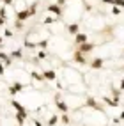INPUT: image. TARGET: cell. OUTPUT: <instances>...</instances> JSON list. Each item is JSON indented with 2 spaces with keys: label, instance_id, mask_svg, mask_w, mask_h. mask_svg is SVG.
<instances>
[{
  "label": "cell",
  "instance_id": "6da1fadb",
  "mask_svg": "<svg viewBox=\"0 0 124 126\" xmlns=\"http://www.w3.org/2000/svg\"><path fill=\"white\" fill-rule=\"evenodd\" d=\"M83 105L87 108H92V110H97V112H105V105L103 103H99V99H96L94 96H87L85 98V101Z\"/></svg>",
  "mask_w": 124,
  "mask_h": 126
},
{
  "label": "cell",
  "instance_id": "7a4b0ae2",
  "mask_svg": "<svg viewBox=\"0 0 124 126\" xmlns=\"http://www.w3.org/2000/svg\"><path fill=\"white\" fill-rule=\"evenodd\" d=\"M53 103H55V107L59 108V110L62 112V114H68L69 112V107H68V103L62 99V96H60V92H57V94L53 96Z\"/></svg>",
  "mask_w": 124,
  "mask_h": 126
},
{
  "label": "cell",
  "instance_id": "3957f363",
  "mask_svg": "<svg viewBox=\"0 0 124 126\" xmlns=\"http://www.w3.org/2000/svg\"><path fill=\"white\" fill-rule=\"evenodd\" d=\"M11 107L16 110V114H20V115H23V117H25V119H28V110H27V108H25L20 101H18V99H11Z\"/></svg>",
  "mask_w": 124,
  "mask_h": 126
},
{
  "label": "cell",
  "instance_id": "277c9868",
  "mask_svg": "<svg viewBox=\"0 0 124 126\" xmlns=\"http://www.w3.org/2000/svg\"><path fill=\"white\" fill-rule=\"evenodd\" d=\"M23 89H25V85H23V83H20V82H14V83H11V85L7 87V92H9L11 96H16V94H20V92H23Z\"/></svg>",
  "mask_w": 124,
  "mask_h": 126
},
{
  "label": "cell",
  "instance_id": "5b68a950",
  "mask_svg": "<svg viewBox=\"0 0 124 126\" xmlns=\"http://www.w3.org/2000/svg\"><path fill=\"white\" fill-rule=\"evenodd\" d=\"M103 105H106V107H110V108H117L119 105H121V99H117V98H110V96H103Z\"/></svg>",
  "mask_w": 124,
  "mask_h": 126
},
{
  "label": "cell",
  "instance_id": "8992f818",
  "mask_svg": "<svg viewBox=\"0 0 124 126\" xmlns=\"http://www.w3.org/2000/svg\"><path fill=\"white\" fill-rule=\"evenodd\" d=\"M73 61L76 62V64H82V66H85V64H89V61H87V57H85V53H82L80 50H76V52L73 53Z\"/></svg>",
  "mask_w": 124,
  "mask_h": 126
},
{
  "label": "cell",
  "instance_id": "52a82bcc",
  "mask_svg": "<svg viewBox=\"0 0 124 126\" xmlns=\"http://www.w3.org/2000/svg\"><path fill=\"white\" fill-rule=\"evenodd\" d=\"M89 66H90V69H101L105 66V59L103 57H94L92 61H89Z\"/></svg>",
  "mask_w": 124,
  "mask_h": 126
},
{
  "label": "cell",
  "instance_id": "ba28073f",
  "mask_svg": "<svg viewBox=\"0 0 124 126\" xmlns=\"http://www.w3.org/2000/svg\"><path fill=\"white\" fill-rule=\"evenodd\" d=\"M46 11H48V13H52V14H55L57 18H62V7H60L59 4H48Z\"/></svg>",
  "mask_w": 124,
  "mask_h": 126
},
{
  "label": "cell",
  "instance_id": "9c48e42d",
  "mask_svg": "<svg viewBox=\"0 0 124 126\" xmlns=\"http://www.w3.org/2000/svg\"><path fill=\"white\" fill-rule=\"evenodd\" d=\"M97 45H94V43H89V41H87V43H83V45H80V46H76V50H80V52L82 53H90V52H92V50L96 48Z\"/></svg>",
  "mask_w": 124,
  "mask_h": 126
},
{
  "label": "cell",
  "instance_id": "30bf717a",
  "mask_svg": "<svg viewBox=\"0 0 124 126\" xmlns=\"http://www.w3.org/2000/svg\"><path fill=\"white\" fill-rule=\"evenodd\" d=\"M41 73H43V78L48 80V82H55L57 80V71H53V69H44Z\"/></svg>",
  "mask_w": 124,
  "mask_h": 126
},
{
  "label": "cell",
  "instance_id": "8fae6325",
  "mask_svg": "<svg viewBox=\"0 0 124 126\" xmlns=\"http://www.w3.org/2000/svg\"><path fill=\"white\" fill-rule=\"evenodd\" d=\"M0 61L4 62V66H5V68H9V66L13 64V61H14V59H13L9 53H5V52H2V50H0Z\"/></svg>",
  "mask_w": 124,
  "mask_h": 126
},
{
  "label": "cell",
  "instance_id": "7c38bea8",
  "mask_svg": "<svg viewBox=\"0 0 124 126\" xmlns=\"http://www.w3.org/2000/svg\"><path fill=\"white\" fill-rule=\"evenodd\" d=\"M74 46H80V45H83V43H87V34H83V32H78L76 36H74Z\"/></svg>",
  "mask_w": 124,
  "mask_h": 126
},
{
  "label": "cell",
  "instance_id": "4fadbf2b",
  "mask_svg": "<svg viewBox=\"0 0 124 126\" xmlns=\"http://www.w3.org/2000/svg\"><path fill=\"white\" fill-rule=\"evenodd\" d=\"M30 18V13H28V9H21V11H18L16 13V20H20V21H27Z\"/></svg>",
  "mask_w": 124,
  "mask_h": 126
},
{
  "label": "cell",
  "instance_id": "5bb4252c",
  "mask_svg": "<svg viewBox=\"0 0 124 126\" xmlns=\"http://www.w3.org/2000/svg\"><path fill=\"white\" fill-rule=\"evenodd\" d=\"M68 32L74 37V36L80 32V23H78V21H76V23H69V25H68Z\"/></svg>",
  "mask_w": 124,
  "mask_h": 126
},
{
  "label": "cell",
  "instance_id": "9a60e30c",
  "mask_svg": "<svg viewBox=\"0 0 124 126\" xmlns=\"http://www.w3.org/2000/svg\"><path fill=\"white\" fill-rule=\"evenodd\" d=\"M103 4H110V5H117L121 9H124V0H101Z\"/></svg>",
  "mask_w": 124,
  "mask_h": 126
},
{
  "label": "cell",
  "instance_id": "2e32d148",
  "mask_svg": "<svg viewBox=\"0 0 124 126\" xmlns=\"http://www.w3.org/2000/svg\"><path fill=\"white\" fill-rule=\"evenodd\" d=\"M9 55H11L13 59H16V61H20V59H23V50H21V48H16V50H13Z\"/></svg>",
  "mask_w": 124,
  "mask_h": 126
},
{
  "label": "cell",
  "instance_id": "e0dca14e",
  "mask_svg": "<svg viewBox=\"0 0 124 126\" xmlns=\"http://www.w3.org/2000/svg\"><path fill=\"white\" fill-rule=\"evenodd\" d=\"M30 78H32V80H36V82H44L43 73H39V71H30Z\"/></svg>",
  "mask_w": 124,
  "mask_h": 126
},
{
  "label": "cell",
  "instance_id": "ac0fdd59",
  "mask_svg": "<svg viewBox=\"0 0 124 126\" xmlns=\"http://www.w3.org/2000/svg\"><path fill=\"white\" fill-rule=\"evenodd\" d=\"M57 123H59V115L53 114V115H50V119H48V124H46V126H55Z\"/></svg>",
  "mask_w": 124,
  "mask_h": 126
},
{
  "label": "cell",
  "instance_id": "d6986e66",
  "mask_svg": "<svg viewBox=\"0 0 124 126\" xmlns=\"http://www.w3.org/2000/svg\"><path fill=\"white\" fill-rule=\"evenodd\" d=\"M23 46H25V48H28V50H34V48H37V43H32V41H28V39H25V43H23Z\"/></svg>",
  "mask_w": 124,
  "mask_h": 126
},
{
  "label": "cell",
  "instance_id": "ffe728a7",
  "mask_svg": "<svg viewBox=\"0 0 124 126\" xmlns=\"http://www.w3.org/2000/svg\"><path fill=\"white\" fill-rule=\"evenodd\" d=\"M110 89H112V94H113V98H117V99H121V92H122V91H121V89H117L115 85H112Z\"/></svg>",
  "mask_w": 124,
  "mask_h": 126
},
{
  "label": "cell",
  "instance_id": "44dd1931",
  "mask_svg": "<svg viewBox=\"0 0 124 126\" xmlns=\"http://www.w3.org/2000/svg\"><path fill=\"white\" fill-rule=\"evenodd\" d=\"M14 119H16V123H18L20 126H23V124H25V121H27V119H25L23 115H20V114H16V115H14Z\"/></svg>",
  "mask_w": 124,
  "mask_h": 126
},
{
  "label": "cell",
  "instance_id": "7402d4cb",
  "mask_svg": "<svg viewBox=\"0 0 124 126\" xmlns=\"http://www.w3.org/2000/svg\"><path fill=\"white\" fill-rule=\"evenodd\" d=\"M112 14H113V16H121V14H122V9H121V7H117V5H112Z\"/></svg>",
  "mask_w": 124,
  "mask_h": 126
},
{
  "label": "cell",
  "instance_id": "603a6c76",
  "mask_svg": "<svg viewBox=\"0 0 124 126\" xmlns=\"http://www.w3.org/2000/svg\"><path fill=\"white\" fill-rule=\"evenodd\" d=\"M37 46H39L41 50H46V48H48V39H41L39 43H37Z\"/></svg>",
  "mask_w": 124,
  "mask_h": 126
},
{
  "label": "cell",
  "instance_id": "cb8c5ba5",
  "mask_svg": "<svg viewBox=\"0 0 124 126\" xmlns=\"http://www.w3.org/2000/svg\"><path fill=\"white\" fill-rule=\"evenodd\" d=\"M28 13H30V16H34V14L37 13V2H36V4H32V5L28 7Z\"/></svg>",
  "mask_w": 124,
  "mask_h": 126
},
{
  "label": "cell",
  "instance_id": "d4e9b609",
  "mask_svg": "<svg viewBox=\"0 0 124 126\" xmlns=\"http://www.w3.org/2000/svg\"><path fill=\"white\" fill-rule=\"evenodd\" d=\"M59 119H60V121H62L64 124H69V121H71V119H69V115H68V114H62V115L59 117Z\"/></svg>",
  "mask_w": 124,
  "mask_h": 126
},
{
  "label": "cell",
  "instance_id": "484cf974",
  "mask_svg": "<svg viewBox=\"0 0 124 126\" xmlns=\"http://www.w3.org/2000/svg\"><path fill=\"white\" fill-rule=\"evenodd\" d=\"M37 59H39V61H44V59H48V55H46L44 50H41V52L37 53Z\"/></svg>",
  "mask_w": 124,
  "mask_h": 126
},
{
  "label": "cell",
  "instance_id": "4316f807",
  "mask_svg": "<svg viewBox=\"0 0 124 126\" xmlns=\"http://www.w3.org/2000/svg\"><path fill=\"white\" fill-rule=\"evenodd\" d=\"M59 18H44V25H52V23H55Z\"/></svg>",
  "mask_w": 124,
  "mask_h": 126
},
{
  "label": "cell",
  "instance_id": "83f0119b",
  "mask_svg": "<svg viewBox=\"0 0 124 126\" xmlns=\"http://www.w3.org/2000/svg\"><path fill=\"white\" fill-rule=\"evenodd\" d=\"M14 29H18V30H21V29H23V21H20V20H16V21H14Z\"/></svg>",
  "mask_w": 124,
  "mask_h": 126
},
{
  "label": "cell",
  "instance_id": "f1b7e54d",
  "mask_svg": "<svg viewBox=\"0 0 124 126\" xmlns=\"http://www.w3.org/2000/svg\"><path fill=\"white\" fill-rule=\"evenodd\" d=\"M5 75V66H4V62L0 61V77H4Z\"/></svg>",
  "mask_w": 124,
  "mask_h": 126
},
{
  "label": "cell",
  "instance_id": "f546056e",
  "mask_svg": "<svg viewBox=\"0 0 124 126\" xmlns=\"http://www.w3.org/2000/svg\"><path fill=\"white\" fill-rule=\"evenodd\" d=\"M0 16L7 20V11H5V7H0Z\"/></svg>",
  "mask_w": 124,
  "mask_h": 126
},
{
  "label": "cell",
  "instance_id": "4dcf8cb0",
  "mask_svg": "<svg viewBox=\"0 0 124 126\" xmlns=\"http://www.w3.org/2000/svg\"><path fill=\"white\" fill-rule=\"evenodd\" d=\"M4 37H13V30L5 29V30H4Z\"/></svg>",
  "mask_w": 124,
  "mask_h": 126
},
{
  "label": "cell",
  "instance_id": "1f68e13d",
  "mask_svg": "<svg viewBox=\"0 0 124 126\" xmlns=\"http://www.w3.org/2000/svg\"><path fill=\"white\" fill-rule=\"evenodd\" d=\"M66 2H68V0H55V4H59L60 7H64V5H66Z\"/></svg>",
  "mask_w": 124,
  "mask_h": 126
},
{
  "label": "cell",
  "instance_id": "d6a6232c",
  "mask_svg": "<svg viewBox=\"0 0 124 126\" xmlns=\"http://www.w3.org/2000/svg\"><path fill=\"white\" fill-rule=\"evenodd\" d=\"M2 2H4V5H13L14 0H2Z\"/></svg>",
  "mask_w": 124,
  "mask_h": 126
},
{
  "label": "cell",
  "instance_id": "836d02e7",
  "mask_svg": "<svg viewBox=\"0 0 124 126\" xmlns=\"http://www.w3.org/2000/svg\"><path fill=\"white\" fill-rule=\"evenodd\" d=\"M34 126H43V123H41L39 119H34Z\"/></svg>",
  "mask_w": 124,
  "mask_h": 126
},
{
  "label": "cell",
  "instance_id": "e575fe53",
  "mask_svg": "<svg viewBox=\"0 0 124 126\" xmlns=\"http://www.w3.org/2000/svg\"><path fill=\"white\" fill-rule=\"evenodd\" d=\"M119 89H121V91H124V78H122V80H121V83H119Z\"/></svg>",
  "mask_w": 124,
  "mask_h": 126
},
{
  "label": "cell",
  "instance_id": "d590c367",
  "mask_svg": "<svg viewBox=\"0 0 124 126\" xmlns=\"http://www.w3.org/2000/svg\"><path fill=\"white\" fill-rule=\"evenodd\" d=\"M0 25H5V18H2V16H0Z\"/></svg>",
  "mask_w": 124,
  "mask_h": 126
},
{
  "label": "cell",
  "instance_id": "8d00e7d4",
  "mask_svg": "<svg viewBox=\"0 0 124 126\" xmlns=\"http://www.w3.org/2000/svg\"><path fill=\"white\" fill-rule=\"evenodd\" d=\"M119 119H121V121H124V110L121 112V115H119Z\"/></svg>",
  "mask_w": 124,
  "mask_h": 126
},
{
  "label": "cell",
  "instance_id": "74e56055",
  "mask_svg": "<svg viewBox=\"0 0 124 126\" xmlns=\"http://www.w3.org/2000/svg\"><path fill=\"white\" fill-rule=\"evenodd\" d=\"M2 45H4V36H0V48H2Z\"/></svg>",
  "mask_w": 124,
  "mask_h": 126
},
{
  "label": "cell",
  "instance_id": "f35d334b",
  "mask_svg": "<svg viewBox=\"0 0 124 126\" xmlns=\"http://www.w3.org/2000/svg\"><path fill=\"white\" fill-rule=\"evenodd\" d=\"M82 2H83V4H85V7H87V9H90V7L87 5V2H85V0H82Z\"/></svg>",
  "mask_w": 124,
  "mask_h": 126
},
{
  "label": "cell",
  "instance_id": "ab89813d",
  "mask_svg": "<svg viewBox=\"0 0 124 126\" xmlns=\"http://www.w3.org/2000/svg\"><path fill=\"white\" fill-rule=\"evenodd\" d=\"M80 126H89V124H80Z\"/></svg>",
  "mask_w": 124,
  "mask_h": 126
},
{
  "label": "cell",
  "instance_id": "60d3db41",
  "mask_svg": "<svg viewBox=\"0 0 124 126\" xmlns=\"http://www.w3.org/2000/svg\"><path fill=\"white\" fill-rule=\"evenodd\" d=\"M0 126H2V119H0Z\"/></svg>",
  "mask_w": 124,
  "mask_h": 126
},
{
  "label": "cell",
  "instance_id": "b9f144b4",
  "mask_svg": "<svg viewBox=\"0 0 124 126\" xmlns=\"http://www.w3.org/2000/svg\"><path fill=\"white\" fill-rule=\"evenodd\" d=\"M122 52H124V48H122Z\"/></svg>",
  "mask_w": 124,
  "mask_h": 126
},
{
  "label": "cell",
  "instance_id": "7bdbcfd3",
  "mask_svg": "<svg viewBox=\"0 0 124 126\" xmlns=\"http://www.w3.org/2000/svg\"><path fill=\"white\" fill-rule=\"evenodd\" d=\"M103 126H106V124H103Z\"/></svg>",
  "mask_w": 124,
  "mask_h": 126
},
{
  "label": "cell",
  "instance_id": "ee69618b",
  "mask_svg": "<svg viewBox=\"0 0 124 126\" xmlns=\"http://www.w3.org/2000/svg\"><path fill=\"white\" fill-rule=\"evenodd\" d=\"M122 71H124V68H122Z\"/></svg>",
  "mask_w": 124,
  "mask_h": 126
},
{
  "label": "cell",
  "instance_id": "f6af8a7d",
  "mask_svg": "<svg viewBox=\"0 0 124 126\" xmlns=\"http://www.w3.org/2000/svg\"><path fill=\"white\" fill-rule=\"evenodd\" d=\"M18 126H20V124H18Z\"/></svg>",
  "mask_w": 124,
  "mask_h": 126
}]
</instances>
